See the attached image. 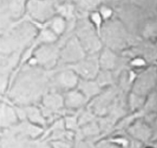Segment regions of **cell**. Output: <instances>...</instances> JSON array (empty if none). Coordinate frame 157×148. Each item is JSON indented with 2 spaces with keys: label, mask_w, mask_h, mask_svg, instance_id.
<instances>
[{
  "label": "cell",
  "mask_w": 157,
  "mask_h": 148,
  "mask_svg": "<svg viewBox=\"0 0 157 148\" xmlns=\"http://www.w3.org/2000/svg\"><path fill=\"white\" fill-rule=\"evenodd\" d=\"M91 21L93 22V23L94 24L95 27H96L97 30L98 32H100V29H101V22H102V17L100 13H93L92 14H91Z\"/></svg>",
  "instance_id": "cell-1"
},
{
  "label": "cell",
  "mask_w": 157,
  "mask_h": 148,
  "mask_svg": "<svg viewBox=\"0 0 157 148\" xmlns=\"http://www.w3.org/2000/svg\"><path fill=\"white\" fill-rule=\"evenodd\" d=\"M112 13H113L112 10L108 7H102L100 11V14L103 19H108L109 18H110Z\"/></svg>",
  "instance_id": "cell-2"
},
{
  "label": "cell",
  "mask_w": 157,
  "mask_h": 148,
  "mask_svg": "<svg viewBox=\"0 0 157 148\" xmlns=\"http://www.w3.org/2000/svg\"><path fill=\"white\" fill-rule=\"evenodd\" d=\"M131 64L134 66H137V67H140V66H143L145 65V62L144 59L140 58H135L134 60H133Z\"/></svg>",
  "instance_id": "cell-3"
}]
</instances>
